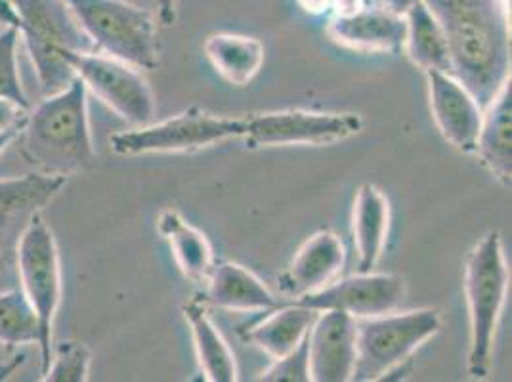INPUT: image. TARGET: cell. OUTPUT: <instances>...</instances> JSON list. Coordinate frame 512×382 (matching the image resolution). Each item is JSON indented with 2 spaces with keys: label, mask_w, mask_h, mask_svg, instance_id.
I'll return each instance as SVG.
<instances>
[{
  "label": "cell",
  "mask_w": 512,
  "mask_h": 382,
  "mask_svg": "<svg viewBox=\"0 0 512 382\" xmlns=\"http://www.w3.org/2000/svg\"><path fill=\"white\" fill-rule=\"evenodd\" d=\"M440 23L449 75L484 111L511 79V25L507 0H423Z\"/></svg>",
  "instance_id": "1"
},
{
  "label": "cell",
  "mask_w": 512,
  "mask_h": 382,
  "mask_svg": "<svg viewBox=\"0 0 512 382\" xmlns=\"http://www.w3.org/2000/svg\"><path fill=\"white\" fill-rule=\"evenodd\" d=\"M88 90L75 79L60 92L48 94L33 111L29 109L22 128V155L43 174L69 178L96 169Z\"/></svg>",
  "instance_id": "2"
},
{
  "label": "cell",
  "mask_w": 512,
  "mask_h": 382,
  "mask_svg": "<svg viewBox=\"0 0 512 382\" xmlns=\"http://www.w3.org/2000/svg\"><path fill=\"white\" fill-rule=\"evenodd\" d=\"M0 22L18 29L44 96L75 79L69 52H94L65 0H0Z\"/></svg>",
  "instance_id": "3"
},
{
  "label": "cell",
  "mask_w": 512,
  "mask_h": 382,
  "mask_svg": "<svg viewBox=\"0 0 512 382\" xmlns=\"http://www.w3.org/2000/svg\"><path fill=\"white\" fill-rule=\"evenodd\" d=\"M509 289V268L499 232H488L470 251L465 264V297L469 306V373L490 375L499 318Z\"/></svg>",
  "instance_id": "4"
},
{
  "label": "cell",
  "mask_w": 512,
  "mask_h": 382,
  "mask_svg": "<svg viewBox=\"0 0 512 382\" xmlns=\"http://www.w3.org/2000/svg\"><path fill=\"white\" fill-rule=\"evenodd\" d=\"M94 52L138 69L159 65L157 22L148 10L127 0H65Z\"/></svg>",
  "instance_id": "5"
},
{
  "label": "cell",
  "mask_w": 512,
  "mask_h": 382,
  "mask_svg": "<svg viewBox=\"0 0 512 382\" xmlns=\"http://www.w3.org/2000/svg\"><path fill=\"white\" fill-rule=\"evenodd\" d=\"M18 283L41 321L43 373L52 358V329L64 297L62 258L54 232L43 213H37L23 228L16 249Z\"/></svg>",
  "instance_id": "6"
},
{
  "label": "cell",
  "mask_w": 512,
  "mask_h": 382,
  "mask_svg": "<svg viewBox=\"0 0 512 382\" xmlns=\"http://www.w3.org/2000/svg\"><path fill=\"white\" fill-rule=\"evenodd\" d=\"M440 327L442 318L432 308L390 312L356 323V361L350 381H379L390 367L413 356Z\"/></svg>",
  "instance_id": "7"
},
{
  "label": "cell",
  "mask_w": 512,
  "mask_h": 382,
  "mask_svg": "<svg viewBox=\"0 0 512 382\" xmlns=\"http://www.w3.org/2000/svg\"><path fill=\"white\" fill-rule=\"evenodd\" d=\"M247 119L216 117L192 107L157 125L117 132L109 138L117 155H150V153H193L214 144L243 138Z\"/></svg>",
  "instance_id": "8"
},
{
  "label": "cell",
  "mask_w": 512,
  "mask_h": 382,
  "mask_svg": "<svg viewBox=\"0 0 512 382\" xmlns=\"http://www.w3.org/2000/svg\"><path fill=\"white\" fill-rule=\"evenodd\" d=\"M67 64L96 98L134 127L148 125L155 100L138 67L100 52H69Z\"/></svg>",
  "instance_id": "9"
},
{
  "label": "cell",
  "mask_w": 512,
  "mask_h": 382,
  "mask_svg": "<svg viewBox=\"0 0 512 382\" xmlns=\"http://www.w3.org/2000/svg\"><path fill=\"white\" fill-rule=\"evenodd\" d=\"M67 178L33 172L0 180V291L20 285L16 249L27 222L43 213L62 191Z\"/></svg>",
  "instance_id": "10"
},
{
  "label": "cell",
  "mask_w": 512,
  "mask_h": 382,
  "mask_svg": "<svg viewBox=\"0 0 512 382\" xmlns=\"http://www.w3.org/2000/svg\"><path fill=\"white\" fill-rule=\"evenodd\" d=\"M362 119L354 113H316V111H276L247 117V148L270 146H325L356 136L362 130Z\"/></svg>",
  "instance_id": "11"
},
{
  "label": "cell",
  "mask_w": 512,
  "mask_h": 382,
  "mask_svg": "<svg viewBox=\"0 0 512 382\" xmlns=\"http://www.w3.org/2000/svg\"><path fill=\"white\" fill-rule=\"evenodd\" d=\"M406 297V281L394 274L358 272L320 291L297 298L302 306L323 312L341 310L354 319L375 318L394 312Z\"/></svg>",
  "instance_id": "12"
},
{
  "label": "cell",
  "mask_w": 512,
  "mask_h": 382,
  "mask_svg": "<svg viewBox=\"0 0 512 382\" xmlns=\"http://www.w3.org/2000/svg\"><path fill=\"white\" fill-rule=\"evenodd\" d=\"M310 381L348 382L356 361V319L323 310L308 331Z\"/></svg>",
  "instance_id": "13"
},
{
  "label": "cell",
  "mask_w": 512,
  "mask_h": 382,
  "mask_svg": "<svg viewBox=\"0 0 512 382\" xmlns=\"http://www.w3.org/2000/svg\"><path fill=\"white\" fill-rule=\"evenodd\" d=\"M430 111L442 136L459 151L474 153L482 125V109L469 90L449 73L428 69Z\"/></svg>",
  "instance_id": "14"
},
{
  "label": "cell",
  "mask_w": 512,
  "mask_h": 382,
  "mask_svg": "<svg viewBox=\"0 0 512 382\" xmlns=\"http://www.w3.org/2000/svg\"><path fill=\"white\" fill-rule=\"evenodd\" d=\"M327 33L352 50L398 54L406 43V18L379 2L352 16H331Z\"/></svg>",
  "instance_id": "15"
},
{
  "label": "cell",
  "mask_w": 512,
  "mask_h": 382,
  "mask_svg": "<svg viewBox=\"0 0 512 382\" xmlns=\"http://www.w3.org/2000/svg\"><path fill=\"white\" fill-rule=\"evenodd\" d=\"M344 258L341 237L318 232L300 247L289 268L279 276V289L295 298L320 291L341 272Z\"/></svg>",
  "instance_id": "16"
},
{
  "label": "cell",
  "mask_w": 512,
  "mask_h": 382,
  "mask_svg": "<svg viewBox=\"0 0 512 382\" xmlns=\"http://www.w3.org/2000/svg\"><path fill=\"white\" fill-rule=\"evenodd\" d=\"M209 285L201 300L213 308L232 312H256V310H276L278 298L258 279V277L234 262L214 264L209 274Z\"/></svg>",
  "instance_id": "17"
},
{
  "label": "cell",
  "mask_w": 512,
  "mask_h": 382,
  "mask_svg": "<svg viewBox=\"0 0 512 382\" xmlns=\"http://www.w3.org/2000/svg\"><path fill=\"white\" fill-rule=\"evenodd\" d=\"M484 167L511 188L512 176V83L511 79L497 92L490 106L482 111V125L476 151Z\"/></svg>",
  "instance_id": "18"
},
{
  "label": "cell",
  "mask_w": 512,
  "mask_h": 382,
  "mask_svg": "<svg viewBox=\"0 0 512 382\" xmlns=\"http://www.w3.org/2000/svg\"><path fill=\"white\" fill-rule=\"evenodd\" d=\"M182 312L190 325L199 369L205 381H237L239 377H237L234 352L230 350L222 333L216 329L213 319L209 318L207 304L201 300V297L190 298L182 306Z\"/></svg>",
  "instance_id": "19"
},
{
  "label": "cell",
  "mask_w": 512,
  "mask_h": 382,
  "mask_svg": "<svg viewBox=\"0 0 512 382\" xmlns=\"http://www.w3.org/2000/svg\"><path fill=\"white\" fill-rule=\"evenodd\" d=\"M390 226V205L383 191L363 184L352 211V234L358 249V272H371L383 255Z\"/></svg>",
  "instance_id": "20"
},
{
  "label": "cell",
  "mask_w": 512,
  "mask_h": 382,
  "mask_svg": "<svg viewBox=\"0 0 512 382\" xmlns=\"http://www.w3.org/2000/svg\"><path fill=\"white\" fill-rule=\"evenodd\" d=\"M157 230L171 245L180 272L188 279H207L214 268V253L207 235L174 209H165L157 218Z\"/></svg>",
  "instance_id": "21"
},
{
  "label": "cell",
  "mask_w": 512,
  "mask_h": 382,
  "mask_svg": "<svg viewBox=\"0 0 512 382\" xmlns=\"http://www.w3.org/2000/svg\"><path fill=\"white\" fill-rule=\"evenodd\" d=\"M316 318V310H310L299 302L283 308L278 306L272 316L247 329V333H243V339L278 360L299 346L300 340L308 335Z\"/></svg>",
  "instance_id": "22"
},
{
  "label": "cell",
  "mask_w": 512,
  "mask_h": 382,
  "mask_svg": "<svg viewBox=\"0 0 512 382\" xmlns=\"http://www.w3.org/2000/svg\"><path fill=\"white\" fill-rule=\"evenodd\" d=\"M214 69L235 86L249 85L264 64V44L255 37L216 33L205 41Z\"/></svg>",
  "instance_id": "23"
},
{
  "label": "cell",
  "mask_w": 512,
  "mask_h": 382,
  "mask_svg": "<svg viewBox=\"0 0 512 382\" xmlns=\"http://www.w3.org/2000/svg\"><path fill=\"white\" fill-rule=\"evenodd\" d=\"M407 56L421 69H436L449 73V54L446 37L440 23L432 16L423 0H415L406 12Z\"/></svg>",
  "instance_id": "24"
},
{
  "label": "cell",
  "mask_w": 512,
  "mask_h": 382,
  "mask_svg": "<svg viewBox=\"0 0 512 382\" xmlns=\"http://www.w3.org/2000/svg\"><path fill=\"white\" fill-rule=\"evenodd\" d=\"M41 321L20 285L0 291V342L14 348L41 344Z\"/></svg>",
  "instance_id": "25"
},
{
  "label": "cell",
  "mask_w": 512,
  "mask_h": 382,
  "mask_svg": "<svg viewBox=\"0 0 512 382\" xmlns=\"http://www.w3.org/2000/svg\"><path fill=\"white\" fill-rule=\"evenodd\" d=\"M18 43V29L14 25H6L0 31V100H10L29 111L31 104L23 90L18 69Z\"/></svg>",
  "instance_id": "26"
},
{
  "label": "cell",
  "mask_w": 512,
  "mask_h": 382,
  "mask_svg": "<svg viewBox=\"0 0 512 382\" xmlns=\"http://www.w3.org/2000/svg\"><path fill=\"white\" fill-rule=\"evenodd\" d=\"M92 352L90 348L77 342L67 340L58 344L56 354L50 358V363L44 371V382H86L90 375Z\"/></svg>",
  "instance_id": "27"
},
{
  "label": "cell",
  "mask_w": 512,
  "mask_h": 382,
  "mask_svg": "<svg viewBox=\"0 0 512 382\" xmlns=\"http://www.w3.org/2000/svg\"><path fill=\"white\" fill-rule=\"evenodd\" d=\"M258 381L266 382H308L310 381V360H308V335L300 340L299 346L289 354L274 361Z\"/></svg>",
  "instance_id": "28"
},
{
  "label": "cell",
  "mask_w": 512,
  "mask_h": 382,
  "mask_svg": "<svg viewBox=\"0 0 512 382\" xmlns=\"http://www.w3.org/2000/svg\"><path fill=\"white\" fill-rule=\"evenodd\" d=\"M27 113L29 111L10 100H0V134L14 128H23Z\"/></svg>",
  "instance_id": "29"
},
{
  "label": "cell",
  "mask_w": 512,
  "mask_h": 382,
  "mask_svg": "<svg viewBox=\"0 0 512 382\" xmlns=\"http://www.w3.org/2000/svg\"><path fill=\"white\" fill-rule=\"evenodd\" d=\"M413 369H415V360H413V356H409L407 360L400 361L398 365L390 367L379 381H404L413 373Z\"/></svg>",
  "instance_id": "30"
},
{
  "label": "cell",
  "mask_w": 512,
  "mask_h": 382,
  "mask_svg": "<svg viewBox=\"0 0 512 382\" xmlns=\"http://www.w3.org/2000/svg\"><path fill=\"white\" fill-rule=\"evenodd\" d=\"M159 8V20L171 25L176 20V0H153Z\"/></svg>",
  "instance_id": "31"
},
{
  "label": "cell",
  "mask_w": 512,
  "mask_h": 382,
  "mask_svg": "<svg viewBox=\"0 0 512 382\" xmlns=\"http://www.w3.org/2000/svg\"><path fill=\"white\" fill-rule=\"evenodd\" d=\"M297 2L306 12L316 14V16L329 12V8H331V0H297Z\"/></svg>",
  "instance_id": "32"
},
{
  "label": "cell",
  "mask_w": 512,
  "mask_h": 382,
  "mask_svg": "<svg viewBox=\"0 0 512 382\" xmlns=\"http://www.w3.org/2000/svg\"><path fill=\"white\" fill-rule=\"evenodd\" d=\"M20 134H22V128H14V130H8V132H2L0 134V153L8 148L14 140H18Z\"/></svg>",
  "instance_id": "33"
}]
</instances>
